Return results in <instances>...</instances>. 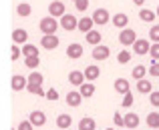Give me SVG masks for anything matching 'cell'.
Instances as JSON below:
<instances>
[{
  "label": "cell",
  "mask_w": 159,
  "mask_h": 130,
  "mask_svg": "<svg viewBox=\"0 0 159 130\" xmlns=\"http://www.w3.org/2000/svg\"><path fill=\"white\" fill-rule=\"evenodd\" d=\"M39 28H40L43 34H57L58 22H57V18H52V16H47V18H43L39 22Z\"/></svg>",
  "instance_id": "obj_1"
},
{
  "label": "cell",
  "mask_w": 159,
  "mask_h": 130,
  "mask_svg": "<svg viewBox=\"0 0 159 130\" xmlns=\"http://www.w3.org/2000/svg\"><path fill=\"white\" fill-rule=\"evenodd\" d=\"M137 40H139V38H137L135 30H131V28H125V30L119 32V42H121V46H133Z\"/></svg>",
  "instance_id": "obj_2"
},
{
  "label": "cell",
  "mask_w": 159,
  "mask_h": 130,
  "mask_svg": "<svg viewBox=\"0 0 159 130\" xmlns=\"http://www.w3.org/2000/svg\"><path fill=\"white\" fill-rule=\"evenodd\" d=\"M91 18L95 20V24H99V26H105L107 22H111V18H113V16L109 14V10H107V8H97V10L93 12V16H91Z\"/></svg>",
  "instance_id": "obj_3"
},
{
  "label": "cell",
  "mask_w": 159,
  "mask_h": 130,
  "mask_svg": "<svg viewBox=\"0 0 159 130\" xmlns=\"http://www.w3.org/2000/svg\"><path fill=\"white\" fill-rule=\"evenodd\" d=\"M61 26L65 28L66 32H73V30H79V18H75L73 14H65L61 18Z\"/></svg>",
  "instance_id": "obj_4"
},
{
  "label": "cell",
  "mask_w": 159,
  "mask_h": 130,
  "mask_svg": "<svg viewBox=\"0 0 159 130\" xmlns=\"http://www.w3.org/2000/svg\"><path fill=\"white\" fill-rule=\"evenodd\" d=\"M66 14L65 10V2H51L48 4V16H52V18H62V16Z\"/></svg>",
  "instance_id": "obj_5"
},
{
  "label": "cell",
  "mask_w": 159,
  "mask_h": 130,
  "mask_svg": "<svg viewBox=\"0 0 159 130\" xmlns=\"http://www.w3.org/2000/svg\"><path fill=\"white\" fill-rule=\"evenodd\" d=\"M40 46H43L44 50H54L58 46V36L57 34H43V38H40Z\"/></svg>",
  "instance_id": "obj_6"
},
{
  "label": "cell",
  "mask_w": 159,
  "mask_h": 130,
  "mask_svg": "<svg viewBox=\"0 0 159 130\" xmlns=\"http://www.w3.org/2000/svg\"><path fill=\"white\" fill-rule=\"evenodd\" d=\"M109 56H111V48H109V46L99 44V46L93 48V58H95V60H107Z\"/></svg>",
  "instance_id": "obj_7"
},
{
  "label": "cell",
  "mask_w": 159,
  "mask_h": 130,
  "mask_svg": "<svg viewBox=\"0 0 159 130\" xmlns=\"http://www.w3.org/2000/svg\"><path fill=\"white\" fill-rule=\"evenodd\" d=\"M10 86H12V90H24V88L28 86V78L26 76H22V74H14L12 76V80H10Z\"/></svg>",
  "instance_id": "obj_8"
},
{
  "label": "cell",
  "mask_w": 159,
  "mask_h": 130,
  "mask_svg": "<svg viewBox=\"0 0 159 130\" xmlns=\"http://www.w3.org/2000/svg\"><path fill=\"white\" fill-rule=\"evenodd\" d=\"M133 48H135V54H139V56H145V54H149V50H151V42L145 38H139L135 44H133Z\"/></svg>",
  "instance_id": "obj_9"
},
{
  "label": "cell",
  "mask_w": 159,
  "mask_h": 130,
  "mask_svg": "<svg viewBox=\"0 0 159 130\" xmlns=\"http://www.w3.org/2000/svg\"><path fill=\"white\" fill-rule=\"evenodd\" d=\"M32 122V126H44L47 124V114H44L43 110H34V112H30V118H28Z\"/></svg>",
  "instance_id": "obj_10"
},
{
  "label": "cell",
  "mask_w": 159,
  "mask_h": 130,
  "mask_svg": "<svg viewBox=\"0 0 159 130\" xmlns=\"http://www.w3.org/2000/svg\"><path fill=\"white\" fill-rule=\"evenodd\" d=\"M66 56H69L70 60H77V58H81V56H83V44H79V42L69 44V48H66Z\"/></svg>",
  "instance_id": "obj_11"
},
{
  "label": "cell",
  "mask_w": 159,
  "mask_h": 130,
  "mask_svg": "<svg viewBox=\"0 0 159 130\" xmlns=\"http://www.w3.org/2000/svg\"><path fill=\"white\" fill-rule=\"evenodd\" d=\"M69 82H70V84H75V86H83L87 82L85 72H81V70H73V72L69 74Z\"/></svg>",
  "instance_id": "obj_12"
},
{
  "label": "cell",
  "mask_w": 159,
  "mask_h": 130,
  "mask_svg": "<svg viewBox=\"0 0 159 130\" xmlns=\"http://www.w3.org/2000/svg\"><path fill=\"white\" fill-rule=\"evenodd\" d=\"M26 40H28V32L24 30V28H16L14 32H12V42L14 44H26Z\"/></svg>",
  "instance_id": "obj_13"
},
{
  "label": "cell",
  "mask_w": 159,
  "mask_h": 130,
  "mask_svg": "<svg viewBox=\"0 0 159 130\" xmlns=\"http://www.w3.org/2000/svg\"><path fill=\"white\" fill-rule=\"evenodd\" d=\"M113 86H115V90L119 92V94H123V96L131 92V84L127 82V78H117V80H115V84H113Z\"/></svg>",
  "instance_id": "obj_14"
},
{
  "label": "cell",
  "mask_w": 159,
  "mask_h": 130,
  "mask_svg": "<svg viewBox=\"0 0 159 130\" xmlns=\"http://www.w3.org/2000/svg\"><path fill=\"white\" fill-rule=\"evenodd\" d=\"M83 72H85V78H87V82H93V80H97L99 76H101V68H99V66H87L85 70H83Z\"/></svg>",
  "instance_id": "obj_15"
},
{
  "label": "cell",
  "mask_w": 159,
  "mask_h": 130,
  "mask_svg": "<svg viewBox=\"0 0 159 130\" xmlns=\"http://www.w3.org/2000/svg\"><path fill=\"white\" fill-rule=\"evenodd\" d=\"M111 22L115 24L117 28H121V30H125L127 28V24H129V18H127V14H123V12H117L115 16L111 18Z\"/></svg>",
  "instance_id": "obj_16"
},
{
  "label": "cell",
  "mask_w": 159,
  "mask_h": 130,
  "mask_svg": "<svg viewBox=\"0 0 159 130\" xmlns=\"http://www.w3.org/2000/svg\"><path fill=\"white\" fill-rule=\"evenodd\" d=\"M81 102H83V94L81 92H69V94H66V104H69L70 108L81 106Z\"/></svg>",
  "instance_id": "obj_17"
},
{
  "label": "cell",
  "mask_w": 159,
  "mask_h": 130,
  "mask_svg": "<svg viewBox=\"0 0 159 130\" xmlns=\"http://www.w3.org/2000/svg\"><path fill=\"white\" fill-rule=\"evenodd\" d=\"M137 126H139V116H137L135 112L125 114V128H127V130H135Z\"/></svg>",
  "instance_id": "obj_18"
},
{
  "label": "cell",
  "mask_w": 159,
  "mask_h": 130,
  "mask_svg": "<svg viewBox=\"0 0 159 130\" xmlns=\"http://www.w3.org/2000/svg\"><path fill=\"white\" fill-rule=\"evenodd\" d=\"M70 124H73V116H70V114H58L57 116V126L61 130L70 128Z\"/></svg>",
  "instance_id": "obj_19"
},
{
  "label": "cell",
  "mask_w": 159,
  "mask_h": 130,
  "mask_svg": "<svg viewBox=\"0 0 159 130\" xmlns=\"http://www.w3.org/2000/svg\"><path fill=\"white\" fill-rule=\"evenodd\" d=\"M93 26H95L93 18H79V30H81L83 34H89V32L93 30Z\"/></svg>",
  "instance_id": "obj_20"
},
{
  "label": "cell",
  "mask_w": 159,
  "mask_h": 130,
  "mask_svg": "<svg viewBox=\"0 0 159 130\" xmlns=\"http://www.w3.org/2000/svg\"><path fill=\"white\" fill-rule=\"evenodd\" d=\"M85 38H87V42L93 44V46H99V44L103 42V34L99 30H91L89 34H85Z\"/></svg>",
  "instance_id": "obj_21"
},
{
  "label": "cell",
  "mask_w": 159,
  "mask_h": 130,
  "mask_svg": "<svg viewBox=\"0 0 159 130\" xmlns=\"http://www.w3.org/2000/svg\"><path fill=\"white\" fill-rule=\"evenodd\" d=\"M95 128H97V122L93 118H89V116L79 120V130H95Z\"/></svg>",
  "instance_id": "obj_22"
},
{
  "label": "cell",
  "mask_w": 159,
  "mask_h": 130,
  "mask_svg": "<svg viewBox=\"0 0 159 130\" xmlns=\"http://www.w3.org/2000/svg\"><path fill=\"white\" fill-rule=\"evenodd\" d=\"M139 18L143 20V22H153V20L157 18V12L149 10V8H141L139 10Z\"/></svg>",
  "instance_id": "obj_23"
},
{
  "label": "cell",
  "mask_w": 159,
  "mask_h": 130,
  "mask_svg": "<svg viewBox=\"0 0 159 130\" xmlns=\"http://www.w3.org/2000/svg\"><path fill=\"white\" fill-rule=\"evenodd\" d=\"M16 14L22 16V18H26V16L32 14V6H30L28 2H20L18 6H16Z\"/></svg>",
  "instance_id": "obj_24"
},
{
  "label": "cell",
  "mask_w": 159,
  "mask_h": 130,
  "mask_svg": "<svg viewBox=\"0 0 159 130\" xmlns=\"http://www.w3.org/2000/svg\"><path fill=\"white\" fill-rule=\"evenodd\" d=\"M79 92L83 94V98H91L95 94V84L93 82H85L83 86H79Z\"/></svg>",
  "instance_id": "obj_25"
},
{
  "label": "cell",
  "mask_w": 159,
  "mask_h": 130,
  "mask_svg": "<svg viewBox=\"0 0 159 130\" xmlns=\"http://www.w3.org/2000/svg\"><path fill=\"white\" fill-rule=\"evenodd\" d=\"M137 92H141V94H151L153 92V86H151V82L149 80H137Z\"/></svg>",
  "instance_id": "obj_26"
},
{
  "label": "cell",
  "mask_w": 159,
  "mask_h": 130,
  "mask_svg": "<svg viewBox=\"0 0 159 130\" xmlns=\"http://www.w3.org/2000/svg\"><path fill=\"white\" fill-rule=\"evenodd\" d=\"M147 72H149L147 66H135V68H133V72H131V76L135 78V80H143Z\"/></svg>",
  "instance_id": "obj_27"
},
{
  "label": "cell",
  "mask_w": 159,
  "mask_h": 130,
  "mask_svg": "<svg viewBox=\"0 0 159 130\" xmlns=\"http://www.w3.org/2000/svg\"><path fill=\"white\" fill-rule=\"evenodd\" d=\"M145 122H147L149 128H159V112H149Z\"/></svg>",
  "instance_id": "obj_28"
},
{
  "label": "cell",
  "mask_w": 159,
  "mask_h": 130,
  "mask_svg": "<svg viewBox=\"0 0 159 130\" xmlns=\"http://www.w3.org/2000/svg\"><path fill=\"white\" fill-rule=\"evenodd\" d=\"M26 90L30 92V94H34V96H44V98H47V92L43 90V86H40V84H30V82H28Z\"/></svg>",
  "instance_id": "obj_29"
},
{
  "label": "cell",
  "mask_w": 159,
  "mask_h": 130,
  "mask_svg": "<svg viewBox=\"0 0 159 130\" xmlns=\"http://www.w3.org/2000/svg\"><path fill=\"white\" fill-rule=\"evenodd\" d=\"M28 82H30V84H40V86H43L44 76H43L40 72H36V70H32V72L28 74Z\"/></svg>",
  "instance_id": "obj_30"
},
{
  "label": "cell",
  "mask_w": 159,
  "mask_h": 130,
  "mask_svg": "<svg viewBox=\"0 0 159 130\" xmlns=\"http://www.w3.org/2000/svg\"><path fill=\"white\" fill-rule=\"evenodd\" d=\"M22 54H24V58H28V56H39V48H36V46H32V44H24L22 46Z\"/></svg>",
  "instance_id": "obj_31"
},
{
  "label": "cell",
  "mask_w": 159,
  "mask_h": 130,
  "mask_svg": "<svg viewBox=\"0 0 159 130\" xmlns=\"http://www.w3.org/2000/svg\"><path fill=\"white\" fill-rule=\"evenodd\" d=\"M129 60H131V52H129V50H119V54H117V62H119V64H127Z\"/></svg>",
  "instance_id": "obj_32"
},
{
  "label": "cell",
  "mask_w": 159,
  "mask_h": 130,
  "mask_svg": "<svg viewBox=\"0 0 159 130\" xmlns=\"http://www.w3.org/2000/svg\"><path fill=\"white\" fill-rule=\"evenodd\" d=\"M24 64H26L30 70H34L36 66L40 64V56H28V58H24Z\"/></svg>",
  "instance_id": "obj_33"
},
{
  "label": "cell",
  "mask_w": 159,
  "mask_h": 130,
  "mask_svg": "<svg viewBox=\"0 0 159 130\" xmlns=\"http://www.w3.org/2000/svg\"><path fill=\"white\" fill-rule=\"evenodd\" d=\"M149 40H151V44H159V24L151 26V30H149Z\"/></svg>",
  "instance_id": "obj_34"
},
{
  "label": "cell",
  "mask_w": 159,
  "mask_h": 130,
  "mask_svg": "<svg viewBox=\"0 0 159 130\" xmlns=\"http://www.w3.org/2000/svg\"><path fill=\"white\" fill-rule=\"evenodd\" d=\"M149 74L153 78H159V60H153L151 66H149Z\"/></svg>",
  "instance_id": "obj_35"
},
{
  "label": "cell",
  "mask_w": 159,
  "mask_h": 130,
  "mask_svg": "<svg viewBox=\"0 0 159 130\" xmlns=\"http://www.w3.org/2000/svg\"><path fill=\"white\" fill-rule=\"evenodd\" d=\"M87 6H89V0H77V2H75V8H77L79 12H85Z\"/></svg>",
  "instance_id": "obj_36"
},
{
  "label": "cell",
  "mask_w": 159,
  "mask_h": 130,
  "mask_svg": "<svg viewBox=\"0 0 159 130\" xmlns=\"http://www.w3.org/2000/svg\"><path fill=\"white\" fill-rule=\"evenodd\" d=\"M113 122H115V126H125V116H121L119 112H115V116H113Z\"/></svg>",
  "instance_id": "obj_37"
},
{
  "label": "cell",
  "mask_w": 159,
  "mask_h": 130,
  "mask_svg": "<svg viewBox=\"0 0 159 130\" xmlns=\"http://www.w3.org/2000/svg\"><path fill=\"white\" fill-rule=\"evenodd\" d=\"M10 58H12V60H18V58H20V48H18V44H12V48H10Z\"/></svg>",
  "instance_id": "obj_38"
},
{
  "label": "cell",
  "mask_w": 159,
  "mask_h": 130,
  "mask_svg": "<svg viewBox=\"0 0 159 130\" xmlns=\"http://www.w3.org/2000/svg\"><path fill=\"white\" fill-rule=\"evenodd\" d=\"M16 130H34V126H32L30 120H22V122L18 124V128H16Z\"/></svg>",
  "instance_id": "obj_39"
},
{
  "label": "cell",
  "mask_w": 159,
  "mask_h": 130,
  "mask_svg": "<svg viewBox=\"0 0 159 130\" xmlns=\"http://www.w3.org/2000/svg\"><path fill=\"white\" fill-rule=\"evenodd\" d=\"M153 60H159V44H151V50H149Z\"/></svg>",
  "instance_id": "obj_40"
},
{
  "label": "cell",
  "mask_w": 159,
  "mask_h": 130,
  "mask_svg": "<svg viewBox=\"0 0 159 130\" xmlns=\"http://www.w3.org/2000/svg\"><path fill=\"white\" fill-rule=\"evenodd\" d=\"M149 100H151V104H153V106H159V90H157V92L153 90L151 94H149Z\"/></svg>",
  "instance_id": "obj_41"
},
{
  "label": "cell",
  "mask_w": 159,
  "mask_h": 130,
  "mask_svg": "<svg viewBox=\"0 0 159 130\" xmlns=\"http://www.w3.org/2000/svg\"><path fill=\"white\" fill-rule=\"evenodd\" d=\"M131 104H133V94L129 92V94H125V96H123V106H125V108H129Z\"/></svg>",
  "instance_id": "obj_42"
},
{
  "label": "cell",
  "mask_w": 159,
  "mask_h": 130,
  "mask_svg": "<svg viewBox=\"0 0 159 130\" xmlns=\"http://www.w3.org/2000/svg\"><path fill=\"white\" fill-rule=\"evenodd\" d=\"M47 98L48 100H58V92L54 90V88H51V90H47Z\"/></svg>",
  "instance_id": "obj_43"
},
{
  "label": "cell",
  "mask_w": 159,
  "mask_h": 130,
  "mask_svg": "<svg viewBox=\"0 0 159 130\" xmlns=\"http://www.w3.org/2000/svg\"><path fill=\"white\" fill-rule=\"evenodd\" d=\"M133 2H135V6H143L145 0H133Z\"/></svg>",
  "instance_id": "obj_44"
},
{
  "label": "cell",
  "mask_w": 159,
  "mask_h": 130,
  "mask_svg": "<svg viewBox=\"0 0 159 130\" xmlns=\"http://www.w3.org/2000/svg\"><path fill=\"white\" fill-rule=\"evenodd\" d=\"M155 12H157V18H159V6H157V10H155Z\"/></svg>",
  "instance_id": "obj_45"
},
{
  "label": "cell",
  "mask_w": 159,
  "mask_h": 130,
  "mask_svg": "<svg viewBox=\"0 0 159 130\" xmlns=\"http://www.w3.org/2000/svg\"><path fill=\"white\" fill-rule=\"evenodd\" d=\"M105 130H115V128H105Z\"/></svg>",
  "instance_id": "obj_46"
},
{
  "label": "cell",
  "mask_w": 159,
  "mask_h": 130,
  "mask_svg": "<svg viewBox=\"0 0 159 130\" xmlns=\"http://www.w3.org/2000/svg\"><path fill=\"white\" fill-rule=\"evenodd\" d=\"M151 130H159V128H151Z\"/></svg>",
  "instance_id": "obj_47"
},
{
  "label": "cell",
  "mask_w": 159,
  "mask_h": 130,
  "mask_svg": "<svg viewBox=\"0 0 159 130\" xmlns=\"http://www.w3.org/2000/svg\"><path fill=\"white\" fill-rule=\"evenodd\" d=\"M73 2H77V0H73Z\"/></svg>",
  "instance_id": "obj_48"
}]
</instances>
